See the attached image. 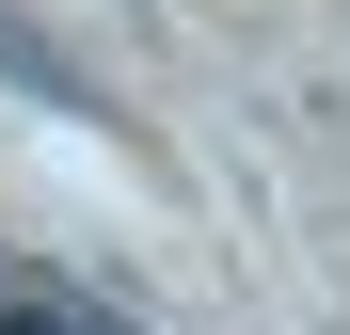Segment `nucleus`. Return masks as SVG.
Masks as SVG:
<instances>
[{"label":"nucleus","mask_w":350,"mask_h":335,"mask_svg":"<svg viewBox=\"0 0 350 335\" xmlns=\"http://www.w3.org/2000/svg\"><path fill=\"white\" fill-rule=\"evenodd\" d=\"M0 335H128V319H96V303H64V288H0Z\"/></svg>","instance_id":"1"}]
</instances>
